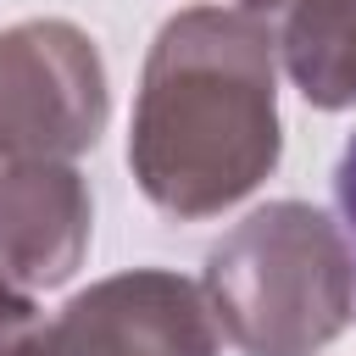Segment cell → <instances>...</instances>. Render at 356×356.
Returning a JSON list of instances; mask_svg holds the SVG:
<instances>
[{"label":"cell","mask_w":356,"mask_h":356,"mask_svg":"<svg viewBox=\"0 0 356 356\" xmlns=\"http://www.w3.org/2000/svg\"><path fill=\"white\" fill-rule=\"evenodd\" d=\"M278 156L273 28L245 6H189L167 17L150 39L128 122V167L145 200L200 222L256 195Z\"/></svg>","instance_id":"6da1fadb"},{"label":"cell","mask_w":356,"mask_h":356,"mask_svg":"<svg viewBox=\"0 0 356 356\" xmlns=\"http://www.w3.org/2000/svg\"><path fill=\"white\" fill-rule=\"evenodd\" d=\"M200 289L239 356H317L356 317V250L323 206L267 200L206 250Z\"/></svg>","instance_id":"7a4b0ae2"},{"label":"cell","mask_w":356,"mask_h":356,"mask_svg":"<svg viewBox=\"0 0 356 356\" xmlns=\"http://www.w3.org/2000/svg\"><path fill=\"white\" fill-rule=\"evenodd\" d=\"M111 111L95 39L67 17L0 28V172L17 161H78Z\"/></svg>","instance_id":"3957f363"},{"label":"cell","mask_w":356,"mask_h":356,"mask_svg":"<svg viewBox=\"0 0 356 356\" xmlns=\"http://www.w3.org/2000/svg\"><path fill=\"white\" fill-rule=\"evenodd\" d=\"M222 334L206 289L167 267H128L78 289L39 334L33 356H217Z\"/></svg>","instance_id":"277c9868"},{"label":"cell","mask_w":356,"mask_h":356,"mask_svg":"<svg viewBox=\"0 0 356 356\" xmlns=\"http://www.w3.org/2000/svg\"><path fill=\"white\" fill-rule=\"evenodd\" d=\"M95 234V200L72 161H17L0 172V267L22 289L67 284Z\"/></svg>","instance_id":"5b68a950"},{"label":"cell","mask_w":356,"mask_h":356,"mask_svg":"<svg viewBox=\"0 0 356 356\" xmlns=\"http://www.w3.org/2000/svg\"><path fill=\"white\" fill-rule=\"evenodd\" d=\"M273 28L278 67L317 111L356 106V0H239Z\"/></svg>","instance_id":"8992f818"},{"label":"cell","mask_w":356,"mask_h":356,"mask_svg":"<svg viewBox=\"0 0 356 356\" xmlns=\"http://www.w3.org/2000/svg\"><path fill=\"white\" fill-rule=\"evenodd\" d=\"M39 334H44V317L33 306V289H22L0 267V356H33Z\"/></svg>","instance_id":"52a82bcc"},{"label":"cell","mask_w":356,"mask_h":356,"mask_svg":"<svg viewBox=\"0 0 356 356\" xmlns=\"http://www.w3.org/2000/svg\"><path fill=\"white\" fill-rule=\"evenodd\" d=\"M334 200H339L345 234H350V245H356V134H350L345 150H339V167H334Z\"/></svg>","instance_id":"ba28073f"}]
</instances>
